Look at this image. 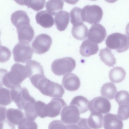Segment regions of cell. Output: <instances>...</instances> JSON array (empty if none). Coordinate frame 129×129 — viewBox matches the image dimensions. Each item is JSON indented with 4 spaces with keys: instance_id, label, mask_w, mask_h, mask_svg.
Listing matches in <instances>:
<instances>
[{
    "instance_id": "obj_1",
    "label": "cell",
    "mask_w": 129,
    "mask_h": 129,
    "mask_svg": "<svg viewBox=\"0 0 129 129\" xmlns=\"http://www.w3.org/2000/svg\"><path fill=\"white\" fill-rule=\"evenodd\" d=\"M1 86L4 85L9 89L20 86L23 81L28 77L25 66L15 63L12 67L10 71L1 69Z\"/></svg>"
},
{
    "instance_id": "obj_2",
    "label": "cell",
    "mask_w": 129,
    "mask_h": 129,
    "mask_svg": "<svg viewBox=\"0 0 129 129\" xmlns=\"http://www.w3.org/2000/svg\"><path fill=\"white\" fill-rule=\"evenodd\" d=\"M34 86L43 94L51 97H62L65 92L61 85L51 81L45 76L39 80Z\"/></svg>"
},
{
    "instance_id": "obj_3",
    "label": "cell",
    "mask_w": 129,
    "mask_h": 129,
    "mask_svg": "<svg viewBox=\"0 0 129 129\" xmlns=\"http://www.w3.org/2000/svg\"><path fill=\"white\" fill-rule=\"evenodd\" d=\"M105 43L108 48L122 53L129 48V37L121 33H114L108 36Z\"/></svg>"
},
{
    "instance_id": "obj_4",
    "label": "cell",
    "mask_w": 129,
    "mask_h": 129,
    "mask_svg": "<svg viewBox=\"0 0 129 129\" xmlns=\"http://www.w3.org/2000/svg\"><path fill=\"white\" fill-rule=\"evenodd\" d=\"M76 66V61L74 59L66 57L54 60L51 64V67L54 74L60 76L72 72Z\"/></svg>"
},
{
    "instance_id": "obj_5",
    "label": "cell",
    "mask_w": 129,
    "mask_h": 129,
    "mask_svg": "<svg viewBox=\"0 0 129 129\" xmlns=\"http://www.w3.org/2000/svg\"><path fill=\"white\" fill-rule=\"evenodd\" d=\"M33 52L28 43L19 42L15 45L13 50L14 61L18 62H27L31 58Z\"/></svg>"
},
{
    "instance_id": "obj_6",
    "label": "cell",
    "mask_w": 129,
    "mask_h": 129,
    "mask_svg": "<svg viewBox=\"0 0 129 129\" xmlns=\"http://www.w3.org/2000/svg\"><path fill=\"white\" fill-rule=\"evenodd\" d=\"M10 93L12 101L21 110L23 109L24 107L27 103L35 100L30 95L26 88H22L20 86L11 89Z\"/></svg>"
},
{
    "instance_id": "obj_7",
    "label": "cell",
    "mask_w": 129,
    "mask_h": 129,
    "mask_svg": "<svg viewBox=\"0 0 129 129\" xmlns=\"http://www.w3.org/2000/svg\"><path fill=\"white\" fill-rule=\"evenodd\" d=\"M103 12L101 8L96 5H87L82 9V20L90 24H97L101 21Z\"/></svg>"
},
{
    "instance_id": "obj_8",
    "label": "cell",
    "mask_w": 129,
    "mask_h": 129,
    "mask_svg": "<svg viewBox=\"0 0 129 129\" xmlns=\"http://www.w3.org/2000/svg\"><path fill=\"white\" fill-rule=\"evenodd\" d=\"M115 99L119 105L118 117L121 120L128 119L129 118V93L124 90L120 91L116 93Z\"/></svg>"
},
{
    "instance_id": "obj_9",
    "label": "cell",
    "mask_w": 129,
    "mask_h": 129,
    "mask_svg": "<svg viewBox=\"0 0 129 129\" xmlns=\"http://www.w3.org/2000/svg\"><path fill=\"white\" fill-rule=\"evenodd\" d=\"M67 105L61 98L53 99L47 104H45L43 109V118L47 116L53 118L58 116Z\"/></svg>"
},
{
    "instance_id": "obj_10",
    "label": "cell",
    "mask_w": 129,
    "mask_h": 129,
    "mask_svg": "<svg viewBox=\"0 0 129 129\" xmlns=\"http://www.w3.org/2000/svg\"><path fill=\"white\" fill-rule=\"evenodd\" d=\"M52 43V39L49 35L41 34L38 35L31 43L33 51L35 53L42 54L47 52Z\"/></svg>"
},
{
    "instance_id": "obj_11",
    "label": "cell",
    "mask_w": 129,
    "mask_h": 129,
    "mask_svg": "<svg viewBox=\"0 0 129 129\" xmlns=\"http://www.w3.org/2000/svg\"><path fill=\"white\" fill-rule=\"evenodd\" d=\"M111 108L110 101L102 96L93 99L90 101L89 105V109L91 112H97L103 114L109 112Z\"/></svg>"
},
{
    "instance_id": "obj_12",
    "label": "cell",
    "mask_w": 129,
    "mask_h": 129,
    "mask_svg": "<svg viewBox=\"0 0 129 129\" xmlns=\"http://www.w3.org/2000/svg\"><path fill=\"white\" fill-rule=\"evenodd\" d=\"M80 114L76 107L70 105L62 109L61 113V120L66 125L75 124L80 120Z\"/></svg>"
},
{
    "instance_id": "obj_13",
    "label": "cell",
    "mask_w": 129,
    "mask_h": 129,
    "mask_svg": "<svg viewBox=\"0 0 129 129\" xmlns=\"http://www.w3.org/2000/svg\"><path fill=\"white\" fill-rule=\"evenodd\" d=\"M107 33L105 27L99 24L92 25L89 29L88 35V40L96 44L102 42L105 39Z\"/></svg>"
},
{
    "instance_id": "obj_14",
    "label": "cell",
    "mask_w": 129,
    "mask_h": 129,
    "mask_svg": "<svg viewBox=\"0 0 129 129\" xmlns=\"http://www.w3.org/2000/svg\"><path fill=\"white\" fill-rule=\"evenodd\" d=\"M16 28L19 42H25L28 43L31 42L34 37L35 33L30 23H22Z\"/></svg>"
},
{
    "instance_id": "obj_15",
    "label": "cell",
    "mask_w": 129,
    "mask_h": 129,
    "mask_svg": "<svg viewBox=\"0 0 129 129\" xmlns=\"http://www.w3.org/2000/svg\"><path fill=\"white\" fill-rule=\"evenodd\" d=\"M62 84L67 90L74 91L77 90L80 86L79 78L72 73H68L63 77Z\"/></svg>"
},
{
    "instance_id": "obj_16",
    "label": "cell",
    "mask_w": 129,
    "mask_h": 129,
    "mask_svg": "<svg viewBox=\"0 0 129 129\" xmlns=\"http://www.w3.org/2000/svg\"><path fill=\"white\" fill-rule=\"evenodd\" d=\"M104 129H122V120L115 114L109 113L104 115L103 119Z\"/></svg>"
},
{
    "instance_id": "obj_17",
    "label": "cell",
    "mask_w": 129,
    "mask_h": 129,
    "mask_svg": "<svg viewBox=\"0 0 129 129\" xmlns=\"http://www.w3.org/2000/svg\"><path fill=\"white\" fill-rule=\"evenodd\" d=\"M35 18L37 23L44 28L50 27L54 23L53 17L46 10L38 12Z\"/></svg>"
},
{
    "instance_id": "obj_18",
    "label": "cell",
    "mask_w": 129,
    "mask_h": 129,
    "mask_svg": "<svg viewBox=\"0 0 129 129\" xmlns=\"http://www.w3.org/2000/svg\"><path fill=\"white\" fill-rule=\"evenodd\" d=\"M54 20L57 29L60 31H64L69 22V13L65 11H60L55 15Z\"/></svg>"
},
{
    "instance_id": "obj_19",
    "label": "cell",
    "mask_w": 129,
    "mask_h": 129,
    "mask_svg": "<svg viewBox=\"0 0 129 129\" xmlns=\"http://www.w3.org/2000/svg\"><path fill=\"white\" fill-rule=\"evenodd\" d=\"M99 50L97 44L86 39L82 42L80 47V53L83 57H88L96 54Z\"/></svg>"
},
{
    "instance_id": "obj_20",
    "label": "cell",
    "mask_w": 129,
    "mask_h": 129,
    "mask_svg": "<svg viewBox=\"0 0 129 129\" xmlns=\"http://www.w3.org/2000/svg\"><path fill=\"white\" fill-rule=\"evenodd\" d=\"M25 67L29 78L38 75L44 74L42 66L39 62L35 60L28 61L26 62Z\"/></svg>"
},
{
    "instance_id": "obj_21",
    "label": "cell",
    "mask_w": 129,
    "mask_h": 129,
    "mask_svg": "<svg viewBox=\"0 0 129 129\" xmlns=\"http://www.w3.org/2000/svg\"><path fill=\"white\" fill-rule=\"evenodd\" d=\"M88 29L83 22L76 23L73 26L71 30L73 37L79 40H83L87 36Z\"/></svg>"
},
{
    "instance_id": "obj_22",
    "label": "cell",
    "mask_w": 129,
    "mask_h": 129,
    "mask_svg": "<svg viewBox=\"0 0 129 129\" xmlns=\"http://www.w3.org/2000/svg\"><path fill=\"white\" fill-rule=\"evenodd\" d=\"M89 101L85 97L81 95L75 96L72 100L70 105L76 107L79 110L80 114L84 113L89 109Z\"/></svg>"
},
{
    "instance_id": "obj_23",
    "label": "cell",
    "mask_w": 129,
    "mask_h": 129,
    "mask_svg": "<svg viewBox=\"0 0 129 129\" xmlns=\"http://www.w3.org/2000/svg\"><path fill=\"white\" fill-rule=\"evenodd\" d=\"M88 124L91 128L99 129L103 126V116L101 113L92 112L87 119Z\"/></svg>"
},
{
    "instance_id": "obj_24",
    "label": "cell",
    "mask_w": 129,
    "mask_h": 129,
    "mask_svg": "<svg viewBox=\"0 0 129 129\" xmlns=\"http://www.w3.org/2000/svg\"><path fill=\"white\" fill-rule=\"evenodd\" d=\"M12 23L16 27L24 23L30 22V20L26 13L23 10H19L13 13L11 16Z\"/></svg>"
},
{
    "instance_id": "obj_25",
    "label": "cell",
    "mask_w": 129,
    "mask_h": 129,
    "mask_svg": "<svg viewBox=\"0 0 129 129\" xmlns=\"http://www.w3.org/2000/svg\"><path fill=\"white\" fill-rule=\"evenodd\" d=\"M99 55L101 61L108 66L113 67L116 64V58L111 50L108 48L101 49Z\"/></svg>"
},
{
    "instance_id": "obj_26",
    "label": "cell",
    "mask_w": 129,
    "mask_h": 129,
    "mask_svg": "<svg viewBox=\"0 0 129 129\" xmlns=\"http://www.w3.org/2000/svg\"><path fill=\"white\" fill-rule=\"evenodd\" d=\"M126 73L122 68L116 67L112 68L110 71L109 77L112 82L118 83L122 82L125 79Z\"/></svg>"
},
{
    "instance_id": "obj_27",
    "label": "cell",
    "mask_w": 129,
    "mask_h": 129,
    "mask_svg": "<svg viewBox=\"0 0 129 129\" xmlns=\"http://www.w3.org/2000/svg\"><path fill=\"white\" fill-rule=\"evenodd\" d=\"M6 119L14 125L18 124L20 121L24 117L21 111L12 108L6 110Z\"/></svg>"
},
{
    "instance_id": "obj_28",
    "label": "cell",
    "mask_w": 129,
    "mask_h": 129,
    "mask_svg": "<svg viewBox=\"0 0 129 129\" xmlns=\"http://www.w3.org/2000/svg\"><path fill=\"white\" fill-rule=\"evenodd\" d=\"M117 91L116 86L111 82H108L104 84L101 90V95L110 100L114 99Z\"/></svg>"
},
{
    "instance_id": "obj_29",
    "label": "cell",
    "mask_w": 129,
    "mask_h": 129,
    "mask_svg": "<svg viewBox=\"0 0 129 129\" xmlns=\"http://www.w3.org/2000/svg\"><path fill=\"white\" fill-rule=\"evenodd\" d=\"M64 3L61 0H49L46 2V8L49 14L54 15L63 9Z\"/></svg>"
},
{
    "instance_id": "obj_30",
    "label": "cell",
    "mask_w": 129,
    "mask_h": 129,
    "mask_svg": "<svg viewBox=\"0 0 129 129\" xmlns=\"http://www.w3.org/2000/svg\"><path fill=\"white\" fill-rule=\"evenodd\" d=\"M16 2L21 5H26L36 11H38L44 7L45 0H21L15 1Z\"/></svg>"
},
{
    "instance_id": "obj_31",
    "label": "cell",
    "mask_w": 129,
    "mask_h": 129,
    "mask_svg": "<svg viewBox=\"0 0 129 129\" xmlns=\"http://www.w3.org/2000/svg\"><path fill=\"white\" fill-rule=\"evenodd\" d=\"M0 104L3 106L8 105L12 101L10 90L4 87H0Z\"/></svg>"
},
{
    "instance_id": "obj_32",
    "label": "cell",
    "mask_w": 129,
    "mask_h": 129,
    "mask_svg": "<svg viewBox=\"0 0 129 129\" xmlns=\"http://www.w3.org/2000/svg\"><path fill=\"white\" fill-rule=\"evenodd\" d=\"M82 9L78 7L73 8L71 11V22L73 25L80 22H83L82 18Z\"/></svg>"
},
{
    "instance_id": "obj_33",
    "label": "cell",
    "mask_w": 129,
    "mask_h": 129,
    "mask_svg": "<svg viewBox=\"0 0 129 129\" xmlns=\"http://www.w3.org/2000/svg\"><path fill=\"white\" fill-rule=\"evenodd\" d=\"M18 129H37V123L34 121L30 120L24 117L18 124Z\"/></svg>"
},
{
    "instance_id": "obj_34",
    "label": "cell",
    "mask_w": 129,
    "mask_h": 129,
    "mask_svg": "<svg viewBox=\"0 0 129 129\" xmlns=\"http://www.w3.org/2000/svg\"><path fill=\"white\" fill-rule=\"evenodd\" d=\"M68 129H91L87 122V119L84 118H80L77 123L67 125Z\"/></svg>"
},
{
    "instance_id": "obj_35",
    "label": "cell",
    "mask_w": 129,
    "mask_h": 129,
    "mask_svg": "<svg viewBox=\"0 0 129 129\" xmlns=\"http://www.w3.org/2000/svg\"><path fill=\"white\" fill-rule=\"evenodd\" d=\"M11 52L7 48L4 46L0 47V62H5L8 61L11 56Z\"/></svg>"
},
{
    "instance_id": "obj_36",
    "label": "cell",
    "mask_w": 129,
    "mask_h": 129,
    "mask_svg": "<svg viewBox=\"0 0 129 129\" xmlns=\"http://www.w3.org/2000/svg\"><path fill=\"white\" fill-rule=\"evenodd\" d=\"M48 129H68L67 125L61 121L54 120L52 121L49 124Z\"/></svg>"
},
{
    "instance_id": "obj_37",
    "label": "cell",
    "mask_w": 129,
    "mask_h": 129,
    "mask_svg": "<svg viewBox=\"0 0 129 129\" xmlns=\"http://www.w3.org/2000/svg\"><path fill=\"white\" fill-rule=\"evenodd\" d=\"M1 129H15L14 125L7 119L0 121Z\"/></svg>"
},
{
    "instance_id": "obj_38",
    "label": "cell",
    "mask_w": 129,
    "mask_h": 129,
    "mask_svg": "<svg viewBox=\"0 0 129 129\" xmlns=\"http://www.w3.org/2000/svg\"><path fill=\"white\" fill-rule=\"evenodd\" d=\"M125 30L126 34L129 37V23L126 26Z\"/></svg>"
}]
</instances>
